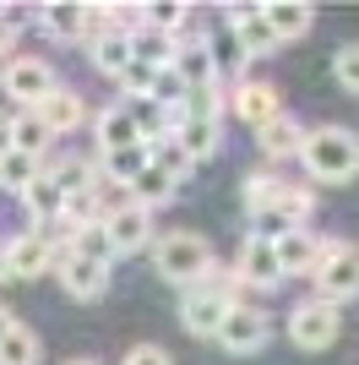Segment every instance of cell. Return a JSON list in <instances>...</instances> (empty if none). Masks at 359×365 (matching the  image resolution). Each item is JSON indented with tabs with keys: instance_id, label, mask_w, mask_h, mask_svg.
<instances>
[{
	"instance_id": "6da1fadb",
	"label": "cell",
	"mask_w": 359,
	"mask_h": 365,
	"mask_svg": "<svg viewBox=\"0 0 359 365\" xmlns=\"http://www.w3.org/2000/svg\"><path fill=\"white\" fill-rule=\"evenodd\" d=\"M299 164L305 175L321 185H343L359 175V137L348 125H316L305 131V148H299Z\"/></svg>"
},
{
	"instance_id": "7a4b0ae2",
	"label": "cell",
	"mask_w": 359,
	"mask_h": 365,
	"mask_svg": "<svg viewBox=\"0 0 359 365\" xmlns=\"http://www.w3.org/2000/svg\"><path fill=\"white\" fill-rule=\"evenodd\" d=\"M152 267H158V278H169V284H180V289H196V284L218 267V257H212L207 235L175 229V235H164V240L152 245Z\"/></svg>"
},
{
	"instance_id": "3957f363",
	"label": "cell",
	"mask_w": 359,
	"mask_h": 365,
	"mask_svg": "<svg viewBox=\"0 0 359 365\" xmlns=\"http://www.w3.org/2000/svg\"><path fill=\"white\" fill-rule=\"evenodd\" d=\"M311 284H316V300H327V305L359 300V245L332 240V251L321 257V267L311 273Z\"/></svg>"
},
{
	"instance_id": "277c9868",
	"label": "cell",
	"mask_w": 359,
	"mask_h": 365,
	"mask_svg": "<svg viewBox=\"0 0 359 365\" xmlns=\"http://www.w3.org/2000/svg\"><path fill=\"white\" fill-rule=\"evenodd\" d=\"M338 333H343V317H338V305H327V300H299L294 311H288V338H294L299 349H332L338 344Z\"/></svg>"
},
{
	"instance_id": "5b68a950",
	"label": "cell",
	"mask_w": 359,
	"mask_h": 365,
	"mask_svg": "<svg viewBox=\"0 0 359 365\" xmlns=\"http://www.w3.org/2000/svg\"><path fill=\"white\" fill-rule=\"evenodd\" d=\"M0 88L11 93V104L38 109L49 93L60 88V82H55V71H49V61H28V55H11V61L0 66Z\"/></svg>"
},
{
	"instance_id": "8992f818",
	"label": "cell",
	"mask_w": 359,
	"mask_h": 365,
	"mask_svg": "<svg viewBox=\"0 0 359 365\" xmlns=\"http://www.w3.org/2000/svg\"><path fill=\"white\" fill-rule=\"evenodd\" d=\"M267 333H272V322H267L261 305H229L224 327H218V344H224L229 354H256L267 344Z\"/></svg>"
},
{
	"instance_id": "52a82bcc",
	"label": "cell",
	"mask_w": 359,
	"mask_h": 365,
	"mask_svg": "<svg viewBox=\"0 0 359 365\" xmlns=\"http://www.w3.org/2000/svg\"><path fill=\"white\" fill-rule=\"evenodd\" d=\"M224 317H229V300L212 289L207 278H202L196 289H185V300H180V322H185V333H191V338H218Z\"/></svg>"
},
{
	"instance_id": "ba28073f",
	"label": "cell",
	"mask_w": 359,
	"mask_h": 365,
	"mask_svg": "<svg viewBox=\"0 0 359 365\" xmlns=\"http://www.w3.org/2000/svg\"><path fill=\"white\" fill-rule=\"evenodd\" d=\"M234 278L245 289H278L283 284V267H278V245L251 235V240L239 245V262H234Z\"/></svg>"
},
{
	"instance_id": "9c48e42d",
	"label": "cell",
	"mask_w": 359,
	"mask_h": 365,
	"mask_svg": "<svg viewBox=\"0 0 359 365\" xmlns=\"http://www.w3.org/2000/svg\"><path fill=\"white\" fill-rule=\"evenodd\" d=\"M175 76L185 82V93L218 88V55H212V38H207V33H196L191 44H180V55H175Z\"/></svg>"
},
{
	"instance_id": "30bf717a",
	"label": "cell",
	"mask_w": 359,
	"mask_h": 365,
	"mask_svg": "<svg viewBox=\"0 0 359 365\" xmlns=\"http://www.w3.org/2000/svg\"><path fill=\"white\" fill-rule=\"evenodd\" d=\"M229 28H234L239 55H245V61H261V55L278 49V33H272V22H267L261 6H234V11H229Z\"/></svg>"
},
{
	"instance_id": "8fae6325",
	"label": "cell",
	"mask_w": 359,
	"mask_h": 365,
	"mask_svg": "<svg viewBox=\"0 0 359 365\" xmlns=\"http://www.w3.org/2000/svg\"><path fill=\"white\" fill-rule=\"evenodd\" d=\"M272 245H278V267H283V278L316 273L321 257L332 251V240H321V235H311V229H288L283 240H272Z\"/></svg>"
},
{
	"instance_id": "7c38bea8",
	"label": "cell",
	"mask_w": 359,
	"mask_h": 365,
	"mask_svg": "<svg viewBox=\"0 0 359 365\" xmlns=\"http://www.w3.org/2000/svg\"><path fill=\"white\" fill-rule=\"evenodd\" d=\"M104 235H109V245H115V257L142 251L147 235H152V213H147V207H136V202H125V207L104 213Z\"/></svg>"
},
{
	"instance_id": "4fadbf2b",
	"label": "cell",
	"mask_w": 359,
	"mask_h": 365,
	"mask_svg": "<svg viewBox=\"0 0 359 365\" xmlns=\"http://www.w3.org/2000/svg\"><path fill=\"white\" fill-rule=\"evenodd\" d=\"M55 273H60V284H66V294H71V300H98V294L109 289V267H98V262H88V257H76V251L55 257Z\"/></svg>"
},
{
	"instance_id": "5bb4252c",
	"label": "cell",
	"mask_w": 359,
	"mask_h": 365,
	"mask_svg": "<svg viewBox=\"0 0 359 365\" xmlns=\"http://www.w3.org/2000/svg\"><path fill=\"white\" fill-rule=\"evenodd\" d=\"M6 267H11V278H44L49 267H55V245L44 240V235H11L6 240Z\"/></svg>"
},
{
	"instance_id": "9a60e30c",
	"label": "cell",
	"mask_w": 359,
	"mask_h": 365,
	"mask_svg": "<svg viewBox=\"0 0 359 365\" xmlns=\"http://www.w3.org/2000/svg\"><path fill=\"white\" fill-rule=\"evenodd\" d=\"M229 104H234V115H239L245 125H256V131H261L267 120H278V115H283V109H278V88H272V82H261V76H245V82L234 88V98H229Z\"/></svg>"
},
{
	"instance_id": "2e32d148",
	"label": "cell",
	"mask_w": 359,
	"mask_h": 365,
	"mask_svg": "<svg viewBox=\"0 0 359 365\" xmlns=\"http://www.w3.org/2000/svg\"><path fill=\"white\" fill-rule=\"evenodd\" d=\"M33 115L49 125V137H66V131H76V125L88 120V98H82V93H71V88H55L44 104L33 109Z\"/></svg>"
},
{
	"instance_id": "e0dca14e",
	"label": "cell",
	"mask_w": 359,
	"mask_h": 365,
	"mask_svg": "<svg viewBox=\"0 0 359 365\" xmlns=\"http://www.w3.org/2000/svg\"><path fill=\"white\" fill-rule=\"evenodd\" d=\"M175 55H180V38L164 28H152V22H142V28L131 33V61L152 66V71H175Z\"/></svg>"
},
{
	"instance_id": "ac0fdd59",
	"label": "cell",
	"mask_w": 359,
	"mask_h": 365,
	"mask_svg": "<svg viewBox=\"0 0 359 365\" xmlns=\"http://www.w3.org/2000/svg\"><path fill=\"white\" fill-rule=\"evenodd\" d=\"M93 137H98V153H120V148H147L142 142V131H136V115L125 104L104 109L98 115V125H93Z\"/></svg>"
},
{
	"instance_id": "d6986e66",
	"label": "cell",
	"mask_w": 359,
	"mask_h": 365,
	"mask_svg": "<svg viewBox=\"0 0 359 365\" xmlns=\"http://www.w3.org/2000/svg\"><path fill=\"white\" fill-rule=\"evenodd\" d=\"M256 142H261V153H267L272 164H283V158H299V148H305V125H299L294 115H278V120H267L261 131H256Z\"/></svg>"
},
{
	"instance_id": "ffe728a7",
	"label": "cell",
	"mask_w": 359,
	"mask_h": 365,
	"mask_svg": "<svg viewBox=\"0 0 359 365\" xmlns=\"http://www.w3.org/2000/svg\"><path fill=\"white\" fill-rule=\"evenodd\" d=\"M272 22V33H278V44H288V38H305L316 22V6H305V0H272V6H261Z\"/></svg>"
},
{
	"instance_id": "44dd1931",
	"label": "cell",
	"mask_w": 359,
	"mask_h": 365,
	"mask_svg": "<svg viewBox=\"0 0 359 365\" xmlns=\"http://www.w3.org/2000/svg\"><path fill=\"white\" fill-rule=\"evenodd\" d=\"M22 207L33 213V229H38V224H60V213H66V191H60L49 175H38V180L22 191Z\"/></svg>"
},
{
	"instance_id": "7402d4cb",
	"label": "cell",
	"mask_w": 359,
	"mask_h": 365,
	"mask_svg": "<svg viewBox=\"0 0 359 365\" xmlns=\"http://www.w3.org/2000/svg\"><path fill=\"white\" fill-rule=\"evenodd\" d=\"M175 142L185 148V158H191V164H202V158H212V153H218V120H191V115H185V120L175 125Z\"/></svg>"
},
{
	"instance_id": "603a6c76",
	"label": "cell",
	"mask_w": 359,
	"mask_h": 365,
	"mask_svg": "<svg viewBox=\"0 0 359 365\" xmlns=\"http://www.w3.org/2000/svg\"><path fill=\"white\" fill-rule=\"evenodd\" d=\"M49 125L33 115V109H16L11 115V153H28V158H44V148H49Z\"/></svg>"
},
{
	"instance_id": "cb8c5ba5",
	"label": "cell",
	"mask_w": 359,
	"mask_h": 365,
	"mask_svg": "<svg viewBox=\"0 0 359 365\" xmlns=\"http://www.w3.org/2000/svg\"><path fill=\"white\" fill-rule=\"evenodd\" d=\"M88 49H93V66H98L104 76H120L125 66H131V33H120V28H109L104 38H93Z\"/></svg>"
},
{
	"instance_id": "d4e9b609",
	"label": "cell",
	"mask_w": 359,
	"mask_h": 365,
	"mask_svg": "<svg viewBox=\"0 0 359 365\" xmlns=\"http://www.w3.org/2000/svg\"><path fill=\"white\" fill-rule=\"evenodd\" d=\"M38 22H44V33H49V38H60V44L82 38V6H76V0H55V6H38Z\"/></svg>"
},
{
	"instance_id": "484cf974",
	"label": "cell",
	"mask_w": 359,
	"mask_h": 365,
	"mask_svg": "<svg viewBox=\"0 0 359 365\" xmlns=\"http://www.w3.org/2000/svg\"><path fill=\"white\" fill-rule=\"evenodd\" d=\"M175 191H180V185L169 180V175H164L158 164H147V169H142V175L131 180V202H136V207H147V213H152V207H164V202L175 197Z\"/></svg>"
},
{
	"instance_id": "4316f807",
	"label": "cell",
	"mask_w": 359,
	"mask_h": 365,
	"mask_svg": "<svg viewBox=\"0 0 359 365\" xmlns=\"http://www.w3.org/2000/svg\"><path fill=\"white\" fill-rule=\"evenodd\" d=\"M147 164H158V169H164V175H169L175 185H185V180L196 175V164L185 158V148H180L175 137H158V142H147Z\"/></svg>"
},
{
	"instance_id": "83f0119b",
	"label": "cell",
	"mask_w": 359,
	"mask_h": 365,
	"mask_svg": "<svg viewBox=\"0 0 359 365\" xmlns=\"http://www.w3.org/2000/svg\"><path fill=\"white\" fill-rule=\"evenodd\" d=\"M98 158H104V180L120 191H131V180L147 169V148H120V153H98Z\"/></svg>"
},
{
	"instance_id": "f1b7e54d",
	"label": "cell",
	"mask_w": 359,
	"mask_h": 365,
	"mask_svg": "<svg viewBox=\"0 0 359 365\" xmlns=\"http://www.w3.org/2000/svg\"><path fill=\"white\" fill-rule=\"evenodd\" d=\"M38 175H44V158H28V153H6V158H0V191H16V197H22Z\"/></svg>"
},
{
	"instance_id": "f546056e",
	"label": "cell",
	"mask_w": 359,
	"mask_h": 365,
	"mask_svg": "<svg viewBox=\"0 0 359 365\" xmlns=\"http://www.w3.org/2000/svg\"><path fill=\"white\" fill-rule=\"evenodd\" d=\"M0 365H38V333L16 322L11 333L0 338Z\"/></svg>"
},
{
	"instance_id": "4dcf8cb0",
	"label": "cell",
	"mask_w": 359,
	"mask_h": 365,
	"mask_svg": "<svg viewBox=\"0 0 359 365\" xmlns=\"http://www.w3.org/2000/svg\"><path fill=\"white\" fill-rule=\"evenodd\" d=\"M158 76H164V71H152V66L131 61L115 82H120V93H125V104H136V98H152V93H158Z\"/></svg>"
},
{
	"instance_id": "1f68e13d",
	"label": "cell",
	"mask_w": 359,
	"mask_h": 365,
	"mask_svg": "<svg viewBox=\"0 0 359 365\" xmlns=\"http://www.w3.org/2000/svg\"><path fill=\"white\" fill-rule=\"evenodd\" d=\"M71 251H76V257H88V262H98V267H109V262H115V245H109L104 224H93V229H82V235H71Z\"/></svg>"
},
{
	"instance_id": "d6a6232c",
	"label": "cell",
	"mask_w": 359,
	"mask_h": 365,
	"mask_svg": "<svg viewBox=\"0 0 359 365\" xmlns=\"http://www.w3.org/2000/svg\"><path fill=\"white\" fill-rule=\"evenodd\" d=\"M278 191H283V180H278V175H267V169L245 175V207H251V213L272 207V202H278Z\"/></svg>"
},
{
	"instance_id": "836d02e7",
	"label": "cell",
	"mask_w": 359,
	"mask_h": 365,
	"mask_svg": "<svg viewBox=\"0 0 359 365\" xmlns=\"http://www.w3.org/2000/svg\"><path fill=\"white\" fill-rule=\"evenodd\" d=\"M185 16H191V11H185L180 0H158V6H147V22H152V28H164V33H175V38H180V22H185Z\"/></svg>"
},
{
	"instance_id": "e575fe53",
	"label": "cell",
	"mask_w": 359,
	"mask_h": 365,
	"mask_svg": "<svg viewBox=\"0 0 359 365\" xmlns=\"http://www.w3.org/2000/svg\"><path fill=\"white\" fill-rule=\"evenodd\" d=\"M332 76H338L348 93H359V44H343V49H338V61H332Z\"/></svg>"
},
{
	"instance_id": "d590c367",
	"label": "cell",
	"mask_w": 359,
	"mask_h": 365,
	"mask_svg": "<svg viewBox=\"0 0 359 365\" xmlns=\"http://www.w3.org/2000/svg\"><path fill=\"white\" fill-rule=\"evenodd\" d=\"M120 365H175V360H169V349H158V344H136V349H125Z\"/></svg>"
},
{
	"instance_id": "8d00e7d4",
	"label": "cell",
	"mask_w": 359,
	"mask_h": 365,
	"mask_svg": "<svg viewBox=\"0 0 359 365\" xmlns=\"http://www.w3.org/2000/svg\"><path fill=\"white\" fill-rule=\"evenodd\" d=\"M11 49H16V22H11V16H0V61H6Z\"/></svg>"
},
{
	"instance_id": "74e56055",
	"label": "cell",
	"mask_w": 359,
	"mask_h": 365,
	"mask_svg": "<svg viewBox=\"0 0 359 365\" xmlns=\"http://www.w3.org/2000/svg\"><path fill=\"white\" fill-rule=\"evenodd\" d=\"M6 153H11V115L0 109V158H6Z\"/></svg>"
},
{
	"instance_id": "f35d334b",
	"label": "cell",
	"mask_w": 359,
	"mask_h": 365,
	"mask_svg": "<svg viewBox=\"0 0 359 365\" xmlns=\"http://www.w3.org/2000/svg\"><path fill=\"white\" fill-rule=\"evenodd\" d=\"M11 327H16V317H11V311H6V305H0V338L11 333Z\"/></svg>"
},
{
	"instance_id": "ab89813d",
	"label": "cell",
	"mask_w": 359,
	"mask_h": 365,
	"mask_svg": "<svg viewBox=\"0 0 359 365\" xmlns=\"http://www.w3.org/2000/svg\"><path fill=\"white\" fill-rule=\"evenodd\" d=\"M6 278H11V267H6V245H0V284H6Z\"/></svg>"
},
{
	"instance_id": "60d3db41",
	"label": "cell",
	"mask_w": 359,
	"mask_h": 365,
	"mask_svg": "<svg viewBox=\"0 0 359 365\" xmlns=\"http://www.w3.org/2000/svg\"><path fill=\"white\" fill-rule=\"evenodd\" d=\"M66 365H98V360H66Z\"/></svg>"
}]
</instances>
